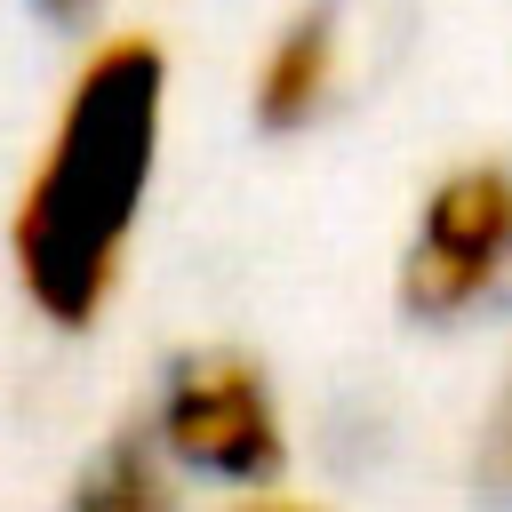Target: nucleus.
Masks as SVG:
<instances>
[{
    "mask_svg": "<svg viewBox=\"0 0 512 512\" xmlns=\"http://www.w3.org/2000/svg\"><path fill=\"white\" fill-rule=\"evenodd\" d=\"M168 152V48L152 32H104L16 184L8 208V272L16 296L48 328H96L136 264V232L152 216Z\"/></svg>",
    "mask_w": 512,
    "mask_h": 512,
    "instance_id": "f257e3e1",
    "label": "nucleus"
},
{
    "mask_svg": "<svg viewBox=\"0 0 512 512\" xmlns=\"http://www.w3.org/2000/svg\"><path fill=\"white\" fill-rule=\"evenodd\" d=\"M136 432L184 488H216L232 504L280 488V464H288V416H280L272 376L224 344L176 352Z\"/></svg>",
    "mask_w": 512,
    "mask_h": 512,
    "instance_id": "f03ea898",
    "label": "nucleus"
},
{
    "mask_svg": "<svg viewBox=\"0 0 512 512\" xmlns=\"http://www.w3.org/2000/svg\"><path fill=\"white\" fill-rule=\"evenodd\" d=\"M400 304L432 328L512 304V160H464L432 176L400 240Z\"/></svg>",
    "mask_w": 512,
    "mask_h": 512,
    "instance_id": "7ed1b4c3",
    "label": "nucleus"
},
{
    "mask_svg": "<svg viewBox=\"0 0 512 512\" xmlns=\"http://www.w3.org/2000/svg\"><path fill=\"white\" fill-rule=\"evenodd\" d=\"M344 80H352L344 8H336V0H312V8H296V16L264 40L256 72H248V104H256V120H264V128L296 136V128H312V120H328V112H336Z\"/></svg>",
    "mask_w": 512,
    "mask_h": 512,
    "instance_id": "20e7f679",
    "label": "nucleus"
},
{
    "mask_svg": "<svg viewBox=\"0 0 512 512\" xmlns=\"http://www.w3.org/2000/svg\"><path fill=\"white\" fill-rule=\"evenodd\" d=\"M64 512H184V480H176V472L152 456V440L128 424L120 440H104V448L80 464Z\"/></svg>",
    "mask_w": 512,
    "mask_h": 512,
    "instance_id": "39448f33",
    "label": "nucleus"
},
{
    "mask_svg": "<svg viewBox=\"0 0 512 512\" xmlns=\"http://www.w3.org/2000/svg\"><path fill=\"white\" fill-rule=\"evenodd\" d=\"M480 472H488V488H504V496H512V376H504V392H496V408H488Z\"/></svg>",
    "mask_w": 512,
    "mask_h": 512,
    "instance_id": "423d86ee",
    "label": "nucleus"
},
{
    "mask_svg": "<svg viewBox=\"0 0 512 512\" xmlns=\"http://www.w3.org/2000/svg\"><path fill=\"white\" fill-rule=\"evenodd\" d=\"M224 512H320V504H296V496L264 488V496H240V504H224Z\"/></svg>",
    "mask_w": 512,
    "mask_h": 512,
    "instance_id": "0eeeda50",
    "label": "nucleus"
},
{
    "mask_svg": "<svg viewBox=\"0 0 512 512\" xmlns=\"http://www.w3.org/2000/svg\"><path fill=\"white\" fill-rule=\"evenodd\" d=\"M40 8H48V16H88L96 0H40Z\"/></svg>",
    "mask_w": 512,
    "mask_h": 512,
    "instance_id": "6e6552de",
    "label": "nucleus"
}]
</instances>
